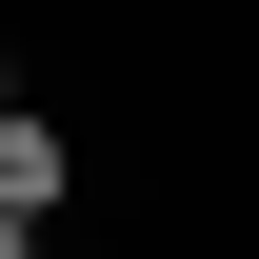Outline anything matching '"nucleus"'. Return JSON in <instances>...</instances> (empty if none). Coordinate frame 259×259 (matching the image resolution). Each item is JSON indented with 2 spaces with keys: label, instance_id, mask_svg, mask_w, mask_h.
Here are the masks:
<instances>
[{
  "label": "nucleus",
  "instance_id": "2",
  "mask_svg": "<svg viewBox=\"0 0 259 259\" xmlns=\"http://www.w3.org/2000/svg\"><path fill=\"white\" fill-rule=\"evenodd\" d=\"M0 120H20V40H0Z\"/></svg>",
  "mask_w": 259,
  "mask_h": 259
},
{
  "label": "nucleus",
  "instance_id": "1",
  "mask_svg": "<svg viewBox=\"0 0 259 259\" xmlns=\"http://www.w3.org/2000/svg\"><path fill=\"white\" fill-rule=\"evenodd\" d=\"M60 180H80V140H60V120H0V239L60 220Z\"/></svg>",
  "mask_w": 259,
  "mask_h": 259
}]
</instances>
